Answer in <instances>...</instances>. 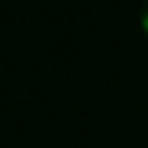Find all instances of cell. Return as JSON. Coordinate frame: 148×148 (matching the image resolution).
I'll return each mask as SVG.
<instances>
[{
  "label": "cell",
  "instance_id": "obj_1",
  "mask_svg": "<svg viewBox=\"0 0 148 148\" xmlns=\"http://www.w3.org/2000/svg\"><path fill=\"white\" fill-rule=\"evenodd\" d=\"M143 27H145V33H148V3H145V8H143Z\"/></svg>",
  "mask_w": 148,
  "mask_h": 148
}]
</instances>
